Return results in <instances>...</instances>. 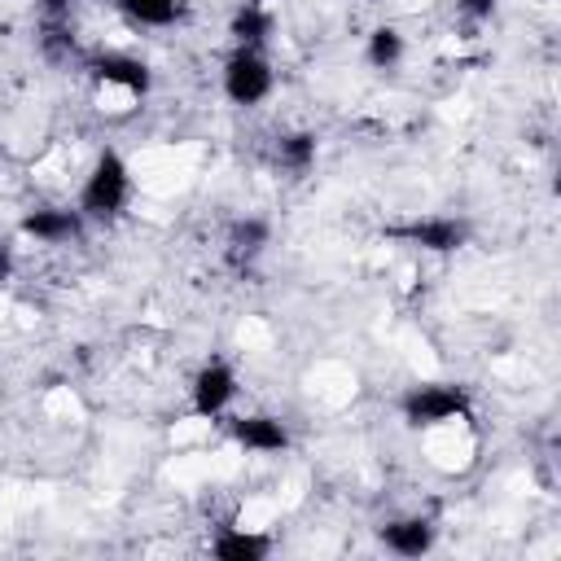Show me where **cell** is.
Listing matches in <instances>:
<instances>
[{"label":"cell","instance_id":"2","mask_svg":"<svg viewBox=\"0 0 561 561\" xmlns=\"http://www.w3.org/2000/svg\"><path fill=\"white\" fill-rule=\"evenodd\" d=\"M469 412V390L451 386V381H430V386H412L403 394V421L408 425H443Z\"/></svg>","mask_w":561,"mask_h":561},{"label":"cell","instance_id":"13","mask_svg":"<svg viewBox=\"0 0 561 561\" xmlns=\"http://www.w3.org/2000/svg\"><path fill=\"white\" fill-rule=\"evenodd\" d=\"M399 57H403V35H399L394 26H377V31L368 35V61H373L377 70H390Z\"/></svg>","mask_w":561,"mask_h":561},{"label":"cell","instance_id":"14","mask_svg":"<svg viewBox=\"0 0 561 561\" xmlns=\"http://www.w3.org/2000/svg\"><path fill=\"white\" fill-rule=\"evenodd\" d=\"M136 22H145V26H167V22H175V13H180V0H118Z\"/></svg>","mask_w":561,"mask_h":561},{"label":"cell","instance_id":"1","mask_svg":"<svg viewBox=\"0 0 561 561\" xmlns=\"http://www.w3.org/2000/svg\"><path fill=\"white\" fill-rule=\"evenodd\" d=\"M127 193H131V175H127V162H123L114 149H105V153L92 162L88 180H83V193H79V210H83V215H96V219H105V215H118V210H123V202H127Z\"/></svg>","mask_w":561,"mask_h":561},{"label":"cell","instance_id":"12","mask_svg":"<svg viewBox=\"0 0 561 561\" xmlns=\"http://www.w3.org/2000/svg\"><path fill=\"white\" fill-rule=\"evenodd\" d=\"M276 162H280L285 171H307V167L316 162V136H307V131L280 136V145H276Z\"/></svg>","mask_w":561,"mask_h":561},{"label":"cell","instance_id":"4","mask_svg":"<svg viewBox=\"0 0 561 561\" xmlns=\"http://www.w3.org/2000/svg\"><path fill=\"white\" fill-rule=\"evenodd\" d=\"M390 237L408 241V245H421V250H434V254H451L465 245L469 228L465 219H451V215H434V219H412V224H399L390 228Z\"/></svg>","mask_w":561,"mask_h":561},{"label":"cell","instance_id":"11","mask_svg":"<svg viewBox=\"0 0 561 561\" xmlns=\"http://www.w3.org/2000/svg\"><path fill=\"white\" fill-rule=\"evenodd\" d=\"M267 31H272V18H267V9L263 4H241L237 9V18H232V39L241 44V48H259L263 39H267Z\"/></svg>","mask_w":561,"mask_h":561},{"label":"cell","instance_id":"15","mask_svg":"<svg viewBox=\"0 0 561 561\" xmlns=\"http://www.w3.org/2000/svg\"><path fill=\"white\" fill-rule=\"evenodd\" d=\"M228 245H232V254H259L267 245V224L263 219H237L228 232Z\"/></svg>","mask_w":561,"mask_h":561},{"label":"cell","instance_id":"10","mask_svg":"<svg viewBox=\"0 0 561 561\" xmlns=\"http://www.w3.org/2000/svg\"><path fill=\"white\" fill-rule=\"evenodd\" d=\"M215 557H219V561H263V557H267V535L224 530V535L215 539Z\"/></svg>","mask_w":561,"mask_h":561},{"label":"cell","instance_id":"7","mask_svg":"<svg viewBox=\"0 0 561 561\" xmlns=\"http://www.w3.org/2000/svg\"><path fill=\"white\" fill-rule=\"evenodd\" d=\"M228 430L250 451H285L289 447V434H285V425L276 416H237Z\"/></svg>","mask_w":561,"mask_h":561},{"label":"cell","instance_id":"5","mask_svg":"<svg viewBox=\"0 0 561 561\" xmlns=\"http://www.w3.org/2000/svg\"><path fill=\"white\" fill-rule=\"evenodd\" d=\"M237 394V373L219 359H210L197 377H193V412L197 416H219Z\"/></svg>","mask_w":561,"mask_h":561},{"label":"cell","instance_id":"9","mask_svg":"<svg viewBox=\"0 0 561 561\" xmlns=\"http://www.w3.org/2000/svg\"><path fill=\"white\" fill-rule=\"evenodd\" d=\"M83 228V210H31L22 219V232L35 241H70Z\"/></svg>","mask_w":561,"mask_h":561},{"label":"cell","instance_id":"8","mask_svg":"<svg viewBox=\"0 0 561 561\" xmlns=\"http://www.w3.org/2000/svg\"><path fill=\"white\" fill-rule=\"evenodd\" d=\"M92 75L101 83H118L127 92H149V66L136 61V57H123V53H101L92 57Z\"/></svg>","mask_w":561,"mask_h":561},{"label":"cell","instance_id":"17","mask_svg":"<svg viewBox=\"0 0 561 561\" xmlns=\"http://www.w3.org/2000/svg\"><path fill=\"white\" fill-rule=\"evenodd\" d=\"M4 276H9V250L0 245V280H4Z\"/></svg>","mask_w":561,"mask_h":561},{"label":"cell","instance_id":"6","mask_svg":"<svg viewBox=\"0 0 561 561\" xmlns=\"http://www.w3.org/2000/svg\"><path fill=\"white\" fill-rule=\"evenodd\" d=\"M377 535H381V543H386L390 552H399V557H421V552L434 548V526H430L425 517H399V522H386Z\"/></svg>","mask_w":561,"mask_h":561},{"label":"cell","instance_id":"3","mask_svg":"<svg viewBox=\"0 0 561 561\" xmlns=\"http://www.w3.org/2000/svg\"><path fill=\"white\" fill-rule=\"evenodd\" d=\"M224 92L237 105H259L272 92V66L259 57V48H237L224 66Z\"/></svg>","mask_w":561,"mask_h":561},{"label":"cell","instance_id":"16","mask_svg":"<svg viewBox=\"0 0 561 561\" xmlns=\"http://www.w3.org/2000/svg\"><path fill=\"white\" fill-rule=\"evenodd\" d=\"M460 9H465L469 18H491V9H495V0H460Z\"/></svg>","mask_w":561,"mask_h":561}]
</instances>
